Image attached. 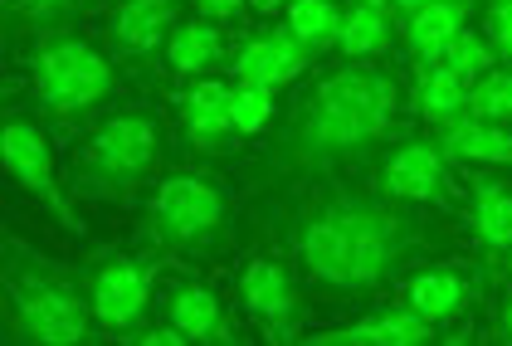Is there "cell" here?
<instances>
[{"instance_id":"1","label":"cell","mask_w":512,"mask_h":346,"mask_svg":"<svg viewBox=\"0 0 512 346\" xmlns=\"http://www.w3.org/2000/svg\"><path fill=\"white\" fill-rule=\"evenodd\" d=\"M386 244L371 220H332L308 234V264L332 283H371L381 273Z\"/></svg>"},{"instance_id":"2","label":"cell","mask_w":512,"mask_h":346,"mask_svg":"<svg viewBox=\"0 0 512 346\" xmlns=\"http://www.w3.org/2000/svg\"><path fill=\"white\" fill-rule=\"evenodd\" d=\"M386 117V83L366 69H347L327 83V98H322V137L332 142H356V137H371Z\"/></svg>"},{"instance_id":"3","label":"cell","mask_w":512,"mask_h":346,"mask_svg":"<svg viewBox=\"0 0 512 346\" xmlns=\"http://www.w3.org/2000/svg\"><path fill=\"white\" fill-rule=\"evenodd\" d=\"M108 88V64L98 54H88L83 44H64L40 64V93L59 108L88 103Z\"/></svg>"},{"instance_id":"4","label":"cell","mask_w":512,"mask_h":346,"mask_svg":"<svg viewBox=\"0 0 512 346\" xmlns=\"http://www.w3.org/2000/svg\"><path fill=\"white\" fill-rule=\"evenodd\" d=\"M298 49L288 44V39H259V44H249L244 54H239V78L249 83V88H274L283 78L298 74Z\"/></svg>"},{"instance_id":"5","label":"cell","mask_w":512,"mask_h":346,"mask_svg":"<svg viewBox=\"0 0 512 346\" xmlns=\"http://www.w3.org/2000/svg\"><path fill=\"white\" fill-rule=\"evenodd\" d=\"M215 215H220V200L196 186V181H171L166 191H161V220L171 225V230H200V225H215Z\"/></svg>"},{"instance_id":"6","label":"cell","mask_w":512,"mask_h":346,"mask_svg":"<svg viewBox=\"0 0 512 346\" xmlns=\"http://www.w3.org/2000/svg\"><path fill=\"white\" fill-rule=\"evenodd\" d=\"M142 298H147L142 273L127 269V264H118V269H108L103 278H98V298H93V308H98L103 322H113V327H118V322H132V317H137Z\"/></svg>"},{"instance_id":"7","label":"cell","mask_w":512,"mask_h":346,"mask_svg":"<svg viewBox=\"0 0 512 346\" xmlns=\"http://www.w3.org/2000/svg\"><path fill=\"white\" fill-rule=\"evenodd\" d=\"M98 156L113 166V171H137L147 156H152V127L142 117H122L113 122L103 137H98Z\"/></svg>"},{"instance_id":"8","label":"cell","mask_w":512,"mask_h":346,"mask_svg":"<svg viewBox=\"0 0 512 346\" xmlns=\"http://www.w3.org/2000/svg\"><path fill=\"white\" fill-rule=\"evenodd\" d=\"M25 322H30V332L44 337V342H74L83 332L79 308H74L69 298H59V293H35V298L25 303Z\"/></svg>"},{"instance_id":"9","label":"cell","mask_w":512,"mask_h":346,"mask_svg":"<svg viewBox=\"0 0 512 346\" xmlns=\"http://www.w3.org/2000/svg\"><path fill=\"white\" fill-rule=\"evenodd\" d=\"M166 25H171V5L166 0H127L118 15V39L127 49H152Z\"/></svg>"},{"instance_id":"10","label":"cell","mask_w":512,"mask_h":346,"mask_svg":"<svg viewBox=\"0 0 512 346\" xmlns=\"http://www.w3.org/2000/svg\"><path fill=\"white\" fill-rule=\"evenodd\" d=\"M386 186H391L395 195H430L434 186H439V161H434V152H425V147H410V152H400L391 161V171H386Z\"/></svg>"},{"instance_id":"11","label":"cell","mask_w":512,"mask_h":346,"mask_svg":"<svg viewBox=\"0 0 512 346\" xmlns=\"http://www.w3.org/2000/svg\"><path fill=\"white\" fill-rule=\"evenodd\" d=\"M5 161L15 166V176H25L30 186L49 191V156H44V142L30 127H10L5 132Z\"/></svg>"},{"instance_id":"12","label":"cell","mask_w":512,"mask_h":346,"mask_svg":"<svg viewBox=\"0 0 512 346\" xmlns=\"http://www.w3.org/2000/svg\"><path fill=\"white\" fill-rule=\"evenodd\" d=\"M425 54H430V74H459V78H469V74H478V69L488 64V49H478L469 35L444 39V44H434V49H425Z\"/></svg>"},{"instance_id":"13","label":"cell","mask_w":512,"mask_h":346,"mask_svg":"<svg viewBox=\"0 0 512 346\" xmlns=\"http://www.w3.org/2000/svg\"><path fill=\"white\" fill-rule=\"evenodd\" d=\"M191 122H196V132H225V127H235V93H225V88H215V83L196 88Z\"/></svg>"},{"instance_id":"14","label":"cell","mask_w":512,"mask_h":346,"mask_svg":"<svg viewBox=\"0 0 512 346\" xmlns=\"http://www.w3.org/2000/svg\"><path fill=\"white\" fill-rule=\"evenodd\" d=\"M171 317H176V327H181L186 337H210V332L220 327V308H215V298H210L205 288L181 293L176 308H171Z\"/></svg>"},{"instance_id":"15","label":"cell","mask_w":512,"mask_h":346,"mask_svg":"<svg viewBox=\"0 0 512 346\" xmlns=\"http://www.w3.org/2000/svg\"><path fill=\"white\" fill-rule=\"evenodd\" d=\"M410 298H415L420 317H444V312L459 308V278L454 273H425Z\"/></svg>"},{"instance_id":"16","label":"cell","mask_w":512,"mask_h":346,"mask_svg":"<svg viewBox=\"0 0 512 346\" xmlns=\"http://www.w3.org/2000/svg\"><path fill=\"white\" fill-rule=\"evenodd\" d=\"M381 39H386V15H381V0L361 5L352 20L342 25V49H347V54H366V49H376Z\"/></svg>"},{"instance_id":"17","label":"cell","mask_w":512,"mask_h":346,"mask_svg":"<svg viewBox=\"0 0 512 346\" xmlns=\"http://www.w3.org/2000/svg\"><path fill=\"white\" fill-rule=\"evenodd\" d=\"M410 35H415V44H425V49L444 44V39H454L459 35V10H454V5H439V0L420 5V15H415Z\"/></svg>"},{"instance_id":"18","label":"cell","mask_w":512,"mask_h":346,"mask_svg":"<svg viewBox=\"0 0 512 346\" xmlns=\"http://www.w3.org/2000/svg\"><path fill=\"white\" fill-rule=\"evenodd\" d=\"M454 152L473 156V161H508L512 137H503L498 127H464V132H454Z\"/></svg>"},{"instance_id":"19","label":"cell","mask_w":512,"mask_h":346,"mask_svg":"<svg viewBox=\"0 0 512 346\" xmlns=\"http://www.w3.org/2000/svg\"><path fill=\"white\" fill-rule=\"evenodd\" d=\"M215 30L210 25H186V30H176V44H171V59L181 64V69H200V64H210L215 59Z\"/></svg>"},{"instance_id":"20","label":"cell","mask_w":512,"mask_h":346,"mask_svg":"<svg viewBox=\"0 0 512 346\" xmlns=\"http://www.w3.org/2000/svg\"><path fill=\"white\" fill-rule=\"evenodd\" d=\"M244 288H249V303L259 312H278L288 303V288H283V273L274 264H254L249 278H244Z\"/></svg>"},{"instance_id":"21","label":"cell","mask_w":512,"mask_h":346,"mask_svg":"<svg viewBox=\"0 0 512 346\" xmlns=\"http://www.w3.org/2000/svg\"><path fill=\"white\" fill-rule=\"evenodd\" d=\"M478 230L488 244H512V200L508 195H488L478 205Z\"/></svg>"},{"instance_id":"22","label":"cell","mask_w":512,"mask_h":346,"mask_svg":"<svg viewBox=\"0 0 512 346\" xmlns=\"http://www.w3.org/2000/svg\"><path fill=\"white\" fill-rule=\"evenodd\" d=\"M430 332L420 327V322H405V317H386V322H376V327H356L347 332V342H425Z\"/></svg>"},{"instance_id":"23","label":"cell","mask_w":512,"mask_h":346,"mask_svg":"<svg viewBox=\"0 0 512 346\" xmlns=\"http://www.w3.org/2000/svg\"><path fill=\"white\" fill-rule=\"evenodd\" d=\"M464 103H469L464 78L459 74H430V83H425V108H430V113H454V108H464Z\"/></svg>"},{"instance_id":"24","label":"cell","mask_w":512,"mask_h":346,"mask_svg":"<svg viewBox=\"0 0 512 346\" xmlns=\"http://www.w3.org/2000/svg\"><path fill=\"white\" fill-rule=\"evenodd\" d=\"M332 25H337L332 5H322V0H298L293 5V30H298V39H327Z\"/></svg>"},{"instance_id":"25","label":"cell","mask_w":512,"mask_h":346,"mask_svg":"<svg viewBox=\"0 0 512 346\" xmlns=\"http://www.w3.org/2000/svg\"><path fill=\"white\" fill-rule=\"evenodd\" d=\"M473 108L483 117H512V74H488V83L473 98Z\"/></svg>"},{"instance_id":"26","label":"cell","mask_w":512,"mask_h":346,"mask_svg":"<svg viewBox=\"0 0 512 346\" xmlns=\"http://www.w3.org/2000/svg\"><path fill=\"white\" fill-rule=\"evenodd\" d=\"M264 122H269V88H244V93H235V127L254 132Z\"/></svg>"},{"instance_id":"27","label":"cell","mask_w":512,"mask_h":346,"mask_svg":"<svg viewBox=\"0 0 512 346\" xmlns=\"http://www.w3.org/2000/svg\"><path fill=\"white\" fill-rule=\"evenodd\" d=\"M493 35H498V39H503V44L512 49V5H503V10L493 15Z\"/></svg>"},{"instance_id":"28","label":"cell","mask_w":512,"mask_h":346,"mask_svg":"<svg viewBox=\"0 0 512 346\" xmlns=\"http://www.w3.org/2000/svg\"><path fill=\"white\" fill-rule=\"evenodd\" d=\"M205 15H230V10H239V0H196Z\"/></svg>"},{"instance_id":"29","label":"cell","mask_w":512,"mask_h":346,"mask_svg":"<svg viewBox=\"0 0 512 346\" xmlns=\"http://www.w3.org/2000/svg\"><path fill=\"white\" fill-rule=\"evenodd\" d=\"M400 5H430V0H400Z\"/></svg>"},{"instance_id":"30","label":"cell","mask_w":512,"mask_h":346,"mask_svg":"<svg viewBox=\"0 0 512 346\" xmlns=\"http://www.w3.org/2000/svg\"><path fill=\"white\" fill-rule=\"evenodd\" d=\"M259 5H264V10H274V5H278V0H259Z\"/></svg>"},{"instance_id":"31","label":"cell","mask_w":512,"mask_h":346,"mask_svg":"<svg viewBox=\"0 0 512 346\" xmlns=\"http://www.w3.org/2000/svg\"><path fill=\"white\" fill-rule=\"evenodd\" d=\"M508 332H512V308H508Z\"/></svg>"}]
</instances>
